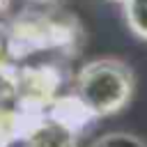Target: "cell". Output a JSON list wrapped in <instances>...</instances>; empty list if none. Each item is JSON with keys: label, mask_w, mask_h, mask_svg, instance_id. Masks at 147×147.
I'll use <instances>...</instances> for the list:
<instances>
[{"label": "cell", "mask_w": 147, "mask_h": 147, "mask_svg": "<svg viewBox=\"0 0 147 147\" xmlns=\"http://www.w3.org/2000/svg\"><path fill=\"white\" fill-rule=\"evenodd\" d=\"M133 90V69L119 57L90 60L74 76V96L92 117H108L124 110Z\"/></svg>", "instance_id": "6da1fadb"}, {"label": "cell", "mask_w": 147, "mask_h": 147, "mask_svg": "<svg viewBox=\"0 0 147 147\" xmlns=\"http://www.w3.org/2000/svg\"><path fill=\"white\" fill-rule=\"evenodd\" d=\"M94 119L76 96L62 99L53 106L51 115L37 117V122L23 136V147H76L80 129Z\"/></svg>", "instance_id": "7a4b0ae2"}, {"label": "cell", "mask_w": 147, "mask_h": 147, "mask_svg": "<svg viewBox=\"0 0 147 147\" xmlns=\"http://www.w3.org/2000/svg\"><path fill=\"white\" fill-rule=\"evenodd\" d=\"M122 11L133 37L147 41V0H124Z\"/></svg>", "instance_id": "3957f363"}, {"label": "cell", "mask_w": 147, "mask_h": 147, "mask_svg": "<svg viewBox=\"0 0 147 147\" xmlns=\"http://www.w3.org/2000/svg\"><path fill=\"white\" fill-rule=\"evenodd\" d=\"M90 147H147V142L140 136L129 133V131H110V133L99 136Z\"/></svg>", "instance_id": "277c9868"}, {"label": "cell", "mask_w": 147, "mask_h": 147, "mask_svg": "<svg viewBox=\"0 0 147 147\" xmlns=\"http://www.w3.org/2000/svg\"><path fill=\"white\" fill-rule=\"evenodd\" d=\"M115 2H124V0H115Z\"/></svg>", "instance_id": "5b68a950"}]
</instances>
